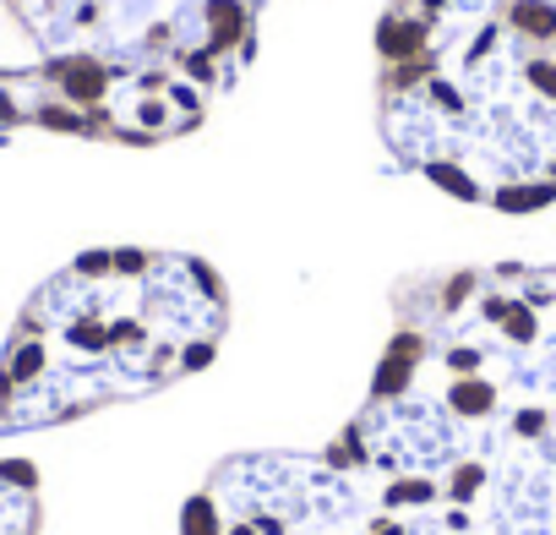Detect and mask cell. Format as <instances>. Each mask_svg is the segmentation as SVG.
I'll list each match as a JSON object with an SVG mask.
<instances>
[{
  "instance_id": "obj_1",
  "label": "cell",
  "mask_w": 556,
  "mask_h": 535,
  "mask_svg": "<svg viewBox=\"0 0 556 535\" xmlns=\"http://www.w3.org/2000/svg\"><path fill=\"white\" fill-rule=\"evenodd\" d=\"M328 453L415 535H556V268L409 274Z\"/></svg>"
},
{
  "instance_id": "obj_2",
  "label": "cell",
  "mask_w": 556,
  "mask_h": 535,
  "mask_svg": "<svg viewBox=\"0 0 556 535\" xmlns=\"http://www.w3.org/2000/svg\"><path fill=\"white\" fill-rule=\"evenodd\" d=\"M377 132L399 170L458 202H556V61L507 0H388L377 17Z\"/></svg>"
},
{
  "instance_id": "obj_3",
  "label": "cell",
  "mask_w": 556,
  "mask_h": 535,
  "mask_svg": "<svg viewBox=\"0 0 556 535\" xmlns=\"http://www.w3.org/2000/svg\"><path fill=\"white\" fill-rule=\"evenodd\" d=\"M229 328L224 279L191 251L104 246L45 279L0 350V437L83 421L202 372Z\"/></svg>"
},
{
  "instance_id": "obj_4",
  "label": "cell",
  "mask_w": 556,
  "mask_h": 535,
  "mask_svg": "<svg viewBox=\"0 0 556 535\" xmlns=\"http://www.w3.org/2000/svg\"><path fill=\"white\" fill-rule=\"evenodd\" d=\"M28 50V126L153 148L207 121L256 55L262 0H0Z\"/></svg>"
},
{
  "instance_id": "obj_5",
  "label": "cell",
  "mask_w": 556,
  "mask_h": 535,
  "mask_svg": "<svg viewBox=\"0 0 556 535\" xmlns=\"http://www.w3.org/2000/svg\"><path fill=\"white\" fill-rule=\"evenodd\" d=\"M186 535H415L328 448L229 453L180 513Z\"/></svg>"
},
{
  "instance_id": "obj_6",
  "label": "cell",
  "mask_w": 556,
  "mask_h": 535,
  "mask_svg": "<svg viewBox=\"0 0 556 535\" xmlns=\"http://www.w3.org/2000/svg\"><path fill=\"white\" fill-rule=\"evenodd\" d=\"M28 126V50L0 7V142Z\"/></svg>"
},
{
  "instance_id": "obj_7",
  "label": "cell",
  "mask_w": 556,
  "mask_h": 535,
  "mask_svg": "<svg viewBox=\"0 0 556 535\" xmlns=\"http://www.w3.org/2000/svg\"><path fill=\"white\" fill-rule=\"evenodd\" d=\"M39 475L23 459L0 464V535H39Z\"/></svg>"
},
{
  "instance_id": "obj_8",
  "label": "cell",
  "mask_w": 556,
  "mask_h": 535,
  "mask_svg": "<svg viewBox=\"0 0 556 535\" xmlns=\"http://www.w3.org/2000/svg\"><path fill=\"white\" fill-rule=\"evenodd\" d=\"M507 7H513L518 28L534 39V50L545 61H556V0H507Z\"/></svg>"
}]
</instances>
